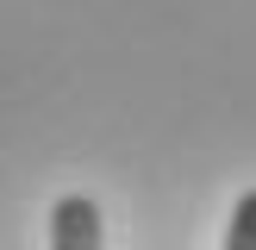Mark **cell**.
Instances as JSON below:
<instances>
[{
    "label": "cell",
    "instance_id": "cell-2",
    "mask_svg": "<svg viewBox=\"0 0 256 250\" xmlns=\"http://www.w3.org/2000/svg\"><path fill=\"white\" fill-rule=\"evenodd\" d=\"M225 250H256V188H244L232 206V232H225Z\"/></svg>",
    "mask_w": 256,
    "mask_h": 250
},
{
    "label": "cell",
    "instance_id": "cell-1",
    "mask_svg": "<svg viewBox=\"0 0 256 250\" xmlns=\"http://www.w3.org/2000/svg\"><path fill=\"white\" fill-rule=\"evenodd\" d=\"M50 250H106L100 206L88 194H62L56 206H50Z\"/></svg>",
    "mask_w": 256,
    "mask_h": 250
}]
</instances>
